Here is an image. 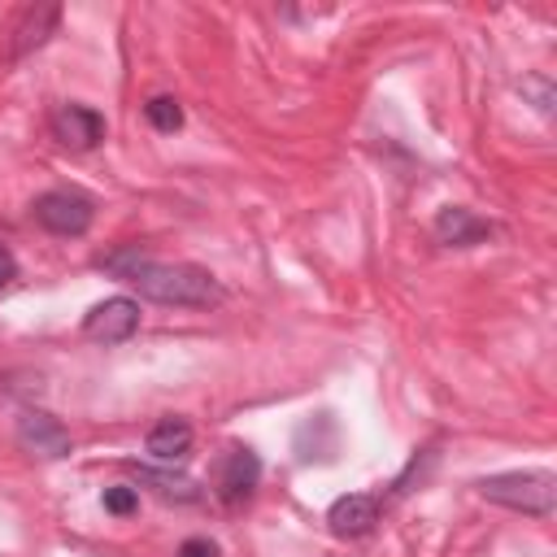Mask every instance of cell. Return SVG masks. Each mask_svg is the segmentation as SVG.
Listing matches in <instances>:
<instances>
[{
	"label": "cell",
	"instance_id": "1",
	"mask_svg": "<svg viewBox=\"0 0 557 557\" xmlns=\"http://www.w3.org/2000/svg\"><path fill=\"white\" fill-rule=\"evenodd\" d=\"M100 265L109 274H117L122 283H131L139 296L157 300V305H174V309H209L222 300V287L209 270L191 265V261H157L139 248H117L109 257H100Z\"/></svg>",
	"mask_w": 557,
	"mask_h": 557
},
{
	"label": "cell",
	"instance_id": "2",
	"mask_svg": "<svg viewBox=\"0 0 557 557\" xmlns=\"http://www.w3.org/2000/svg\"><path fill=\"white\" fill-rule=\"evenodd\" d=\"M483 500L531 513V518H548L557 505V479L553 470H505V474H487L474 483Z\"/></svg>",
	"mask_w": 557,
	"mask_h": 557
},
{
	"label": "cell",
	"instance_id": "3",
	"mask_svg": "<svg viewBox=\"0 0 557 557\" xmlns=\"http://www.w3.org/2000/svg\"><path fill=\"white\" fill-rule=\"evenodd\" d=\"M91 200L83 191H70V187H57V191H44L35 200V222L52 235H83L91 226Z\"/></svg>",
	"mask_w": 557,
	"mask_h": 557
},
{
	"label": "cell",
	"instance_id": "4",
	"mask_svg": "<svg viewBox=\"0 0 557 557\" xmlns=\"http://www.w3.org/2000/svg\"><path fill=\"white\" fill-rule=\"evenodd\" d=\"M135 331H139V305L131 296H109V300L91 305L83 318V335L91 344H122Z\"/></svg>",
	"mask_w": 557,
	"mask_h": 557
},
{
	"label": "cell",
	"instance_id": "5",
	"mask_svg": "<svg viewBox=\"0 0 557 557\" xmlns=\"http://www.w3.org/2000/svg\"><path fill=\"white\" fill-rule=\"evenodd\" d=\"M17 444L30 457H44V461L70 457V431L52 413H44V409H22L17 413Z\"/></svg>",
	"mask_w": 557,
	"mask_h": 557
},
{
	"label": "cell",
	"instance_id": "6",
	"mask_svg": "<svg viewBox=\"0 0 557 557\" xmlns=\"http://www.w3.org/2000/svg\"><path fill=\"white\" fill-rule=\"evenodd\" d=\"M52 135L65 144V148H96L104 139V117L87 104H61L52 113Z\"/></svg>",
	"mask_w": 557,
	"mask_h": 557
},
{
	"label": "cell",
	"instance_id": "7",
	"mask_svg": "<svg viewBox=\"0 0 557 557\" xmlns=\"http://www.w3.org/2000/svg\"><path fill=\"white\" fill-rule=\"evenodd\" d=\"M257 479H261V461H257V453H248V448H231V453L222 457V466H218V496H222L226 505H239V500L252 496Z\"/></svg>",
	"mask_w": 557,
	"mask_h": 557
},
{
	"label": "cell",
	"instance_id": "8",
	"mask_svg": "<svg viewBox=\"0 0 557 557\" xmlns=\"http://www.w3.org/2000/svg\"><path fill=\"white\" fill-rule=\"evenodd\" d=\"M326 522L335 535H366L379 522V500L370 492H348L326 509Z\"/></svg>",
	"mask_w": 557,
	"mask_h": 557
},
{
	"label": "cell",
	"instance_id": "9",
	"mask_svg": "<svg viewBox=\"0 0 557 557\" xmlns=\"http://www.w3.org/2000/svg\"><path fill=\"white\" fill-rule=\"evenodd\" d=\"M487 235H492V226H487L483 218H474L470 209L448 205V209H440V218H435V239L448 244V248H470V244H479V239H487Z\"/></svg>",
	"mask_w": 557,
	"mask_h": 557
},
{
	"label": "cell",
	"instance_id": "10",
	"mask_svg": "<svg viewBox=\"0 0 557 557\" xmlns=\"http://www.w3.org/2000/svg\"><path fill=\"white\" fill-rule=\"evenodd\" d=\"M57 17H61L57 4H35V9H26L22 22H17V30H13V35H17V39H13V57H26L30 48H39V44L52 35Z\"/></svg>",
	"mask_w": 557,
	"mask_h": 557
},
{
	"label": "cell",
	"instance_id": "11",
	"mask_svg": "<svg viewBox=\"0 0 557 557\" xmlns=\"http://www.w3.org/2000/svg\"><path fill=\"white\" fill-rule=\"evenodd\" d=\"M187 448H191V426L183 418H161L148 431V453L157 461H178V457H187Z\"/></svg>",
	"mask_w": 557,
	"mask_h": 557
},
{
	"label": "cell",
	"instance_id": "12",
	"mask_svg": "<svg viewBox=\"0 0 557 557\" xmlns=\"http://www.w3.org/2000/svg\"><path fill=\"white\" fill-rule=\"evenodd\" d=\"M139 483H152V487H157V492H161L165 500H196V496H200V487H196L191 479H174V474H157V470H148V466L139 470Z\"/></svg>",
	"mask_w": 557,
	"mask_h": 557
},
{
	"label": "cell",
	"instance_id": "13",
	"mask_svg": "<svg viewBox=\"0 0 557 557\" xmlns=\"http://www.w3.org/2000/svg\"><path fill=\"white\" fill-rule=\"evenodd\" d=\"M144 113H148V122H152L157 131H165V135H174V131L183 126V109H178L174 96H152V100L144 104Z\"/></svg>",
	"mask_w": 557,
	"mask_h": 557
},
{
	"label": "cell",
	"instance_id": "14",
	"mask_svg": "<svg viewBox=\"0 0 557 557\" xmlns=\"http://www.w3.org/2000/svg\"><path fill=\"white\" fill-rule=\"evenodd\" d=\"M139 505V492L135 487H104V509L109 513H131Z\"/></svg>",
	"mask_w": 557,
	"mask_h": 557
},
{
	"label": "cell",
	"instance_id": "15",
	"mask_svg": "<svg viewBox=\"0 0 557 557\" xmlns=\"http://www.w3.org/2000/svg\"><path fill=\"white\" fill-rule=\"evenodd\" d=\"M178 557H218V544L205 540V535H191V540L178 544Z\"/></svg>",
	"mask_w": 557,
	"mask_h": 557
},
{
	"label": "cell",
	"instance_id": "16",
	"mask_svg": "<svg viewBox=\"0 0 557 557\" xmlns=\"http://www.w3.org/2000/svg\"><path fill=\"white\" fill-rule=\"evenodd\" d=\"M13 278H17V261H13V252H9V248H0V292H4Z\"/></svg>",
	"mask_w": 557,
	"mask_h": 557
}]
</instances>
